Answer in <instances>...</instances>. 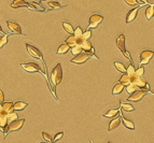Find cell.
<instances>
[{"label":"cell","instance_id":"cell-1","mask_svg":"<svg viewBox=\"0 0 154 143\" xmlns=\"http://www.w3.org/2000/svg\"><path fill=\"white\" fill-rule=\"evenodd\" d=\"M51 82H52L53 85H59L61 84V80H63V69H61V64H57L54 69L52 70V73H51Z\"/></svg>","mask_w":154,"mask_h":143},{"label":"cell","instance_id":"cell-2","mask_svg":"<svg viewBox=\"0 0 154 143\" xmlns=\"http://www.w3.org/2000/svg\"><path fill=\"white\" fill-rule=\"evenodd\" d=\"M132 83H134L139 89L146 90V91H150V87L149 84L147 83V81L142 77H138L135 74L134 77H132Z\"/></svg>","mask_w":154,"mask_h":143},{"label":"cell","instance_id":"cell-3","mask_svg":"<svg viewBox=\"0 0 154 143\" xmlns=\"http://www.w3.org/2000/svg\"><path fill=\"white\" fill-rule=\"evenodd\" d=\"M115 43H117V46H118V49L122 52V54H123L124 56H126V57L128 58V59L130 60V62H132V58H130V55L127 53V51H126V47H125V36H124L123 33H121V35L119 36Z\"/></svg>","mask_w":154,"mask_h":143},{"label":"cell","instance_id":"cell-4","mask_svg":"<svg viewBox=\"0 0 154 143\" xmlns=\"http://www.w3.org/2000/svg\"><path fill=\"white\" fill-rule=\"evenodd\" d=\"M154 56V52L152 49H144L142 51L140 54V66L143 65H148L150 60L153 58Z\"/></svg>","mask_w":154,"mask_h":143},{"label":"cell","instance_id":"cell-5","mask_svg":"<svg viewBox=\"0 0 154 143\" xmlns=\"http://www.w3.org/2000/svg\"><path fill=\"white\" fill-rule=\"evenodd\" d=\"M149 91H146V90L142 89H137L136 91H134L133 94H130L128 97H127V101H132V102H137L140 101L146 95H148Z\"/></svg>","mask_w":154,"mask_h":143},{"label":"cell","instance_id":"cell-6","mask_svg":"<svg viewBox=\"0 0 154 143\" xmlns=\"http://www.w3.org/2000/svg\"><path fill=\"white\" fill-rule=\"evenodd\" d=\"M20 67L27 71V72H30V73H36V72H42V69L41 67L38 64H35V62H27V64H20Z\"/></svg>","mask_w":154,"mask_h":143},{"label":"cell","instance_id":"cell-7","mask_svg":"<svg viewBox=\"0 0 154 143\" xmlns=\"http://www.w3.org/2000/svg\"><path fill=\"white\" fill-rule=\"evenodd\" d=\"M102 20H104V16H102L100 14H92L91 16H89V28H97L98 25H100L102 23Z\"/></svg>","mask_w":154,"mask_h":143},{"label":"cell","instance_id":"cell-8","mask_svg":"<svg viewBox=\"0 0 154 143\" xmlns=\"http://www.w3.org/2000/svg\"><path fill=\"white\" fill-rule=\"evenodd\" d=\"M92 57V55H89L87 53H81L77 55V56H74V57L70 60V62H72V64H77V65H82V64H84L86 61L89 60V58Z\"/></svg>","mask_w":154,"mask_h":143},{"label":"cell","instance_id":"cell-9","mask_svg":"<svg viewBox=\"0 0 154 143\" xmlns=\"http://www.w3.org/2000/svg\"><path fill=\"white\" fill-rule=\"evenodd\" d=\"M25 46H26L27 52H28V54L30 55V56H33V57H35V58H39V59H41V60H43V55H42V53H41L37 47L28 44V43H26Z\"/></svg>","mask_w":154,"mask_h":143},{"label":"cell","instance_id":"cell-10","mask_svg":"<svg viewBox=\"0 0 154 143\" xmlns=\"http://www.w3.org/2000/svg\"><path fill=\"white\" fill-rule=\"evenodd\" d=\"M25 123V119H16V121H13L9 124V130L10 131H17L20 130V128L23 127Z\"/></svg>","mask_w":154,"mask_h":143},{"label":"cell","instance_id":"cell-11","mask_svg":"<svg viewBox=\"0 0 154 143\" xmlns=\"http://www.w3.org/2000/svg\"><path fill=\"white\" fill-rule=\"evenodd\" d=\"M14 110V104L12 102H3L2 104H0V113L8 115L9 113L13 112Z\"/></svg>","mask_w":154,"mask_h":143},{"label":"cell","instance_id":"cell-12","mask_svg":"<svg viewBox=\"0 0 154 143\" xmlns=\"http://www.w3.org/2000/svg\"><path fill=\"white\" fill-rule=\"evenodd\" d=\"M7 25H8L9 29L11 30V33H15V35H22V28L17 23L12 22V20H7Z\"/></svg>","mask_w":154,"mask_h":143},{"label":"cell","instance_id":"cell-13","mask_svg":"<svg viewBox=\"0 0 154 143\" xmlns=\"http://www.w3.org/2000/svg\"><path fill=\"white\" fill-rule=\"evenodd\" d=\"M81 45H82V47H83V51H85L87 54L96 57V55H95V49H94V47L92 46V44H91V42H89V40L82 41Z\"/></svg>","mask_w":154,"mask_h":143},{"label":"cell","instance_id":"cell-14","mask_svg":"<svg viewBox=\"0 0 154 143\" xmlns=\"http://www.w3.org/2000/svg\"><path fill=\"white\" fill-rule=\"evenodd\" d=\"M138 11H139V8L136 7L135 9H132L129 12L127 13V15H126V20H125L126 24H129V23H132L133 20H135V18L137 17Z\"/></svg>","mask_w":154,"mask_h":143},{"label":"cell","instance_id":"cell-15","mask_svg":"<svg viewBox=\"0 0 154 143\" xmlns=\"http://www.w3.org/2000/svg\"><path fill=\"white\" fill-rule=\"evenodd\" d=\"M66 43H67L70 47H73V46H76L77 44L80 43V39L78 37H76L74 35H70V36L66 39Z\"/></svg>","mask_w":154,"mask_h":143},{"label":"cell","instance_id":"cell-16","mask_svg":"<svg viewBox=\"0 0 154 143\" xmlns=\"http://www.w3.org/2000/svg\"><path fill=\"white\" fill-rule=\"evenodd\" d=\"M119 114H120L119 109H109L107 112L104 113V116L108 117V119H114V117H118Z\"/></svg>","mask_w":154,"mask_h":143},{"label":"cell","instance_id":"cell-17","mask_svg":"<svg viewBox=\"0 0 154 143\" xmlns=\"http://www.w3.org/2000/svg\"><path fill=\"white\" fill-rule=\"evenodd\" d=\"M121 124V119L120 117H114L111 122L109 123V127H108V131H112L114 130L115 128H118Z\"/></svg>","mask_w":154,"mask_h":143},{"label":"cell","instance_id":"cell-18","mask_svg":"<svg viewBox=\"0 0 154 143\" xmlns=\"http://www.w3.org/2000/svg\"><path fill=\"white\" fill-rule=\"evenodd\" d=\"M124 87H125V86L123 85L122 83H120V82H117V83L114 84L113 88H112V95H120L122 91H123Z\"/></svg>","mask_w":154,"mask_h":143},{"label":"cell","instance_id":"cell-19","mask_svg":"<svg viewBox=\"0 0 154 143\" xmlns=\"http://www.w3.org/2000/svg\"><path fill=\"white\" fill-rule=\"evenodd\" d=\"M120 83H122L124 86H128L129 84H132V77H130L129 74L127 73H124L122 75L121 78H120Z\"/></svg>","mask_w":154,"mask_h":143},{"label":"cell","instance_id":"cell-20","mask_svg":"<svg viewBox=\"0 0 154 143\" xmlns=\"http://www.w3.org/2000/svg\"><path fill=\"white\" fill-rule=\"evenodd\" d=\"M69 49H70V46L65 42V43H63V44H61L58 46V49H57V51H56V54L57 55H63V54L67 53Z\"/></svg>","mask_w":154,"mask_h":143},{"label":"cell","instance_id":"cell-21","mask_svg":"<svg viewBox=\"0 0 154 143\" xmlns=\"http://www.w3.org/2000/svg\"><path fill=\"white\" fill-rule=\"evenodd\" d=\"M28 2H26L25 0H14L11 3V7L13 9H17L20 8V7H28Z\"/></svg>","mask_w":154,"mask_h":143},{"label":"cell","instance_id":"cell-22","mask_svg":"<svg viewBox=\"0 0 154 143\" xmlns=\"http://www.w3.org/2000/svg\"><path fill=\"white\" fill-rule=\"evenodd\" d=\"M8 117H7V115L3 114V113H0V127H1V130H3L4 128L8 125Z\"/></svg>","mask_w":154,"mask_h":143},{"label":"cell","instance_id":"cell-23","mask_svg":"<svg viewBox=\"0 0 154 143\" xmlns=\"http://www.w3.org/2000/svg\"><path fill=\"white\" fill-rule=\"evenodd\" d=\"M27 102H24V101H20V100H18V101L14 102V110L16 111H23L25 109V108H27Z\"/></svg>","mask_w":154,"mask_h":143},{"label":"cell","instance_id":"cell-24","mask_svg":"<svg viewBox=\"0 0 154 143\" xmlns=\"http://www.w3.org/2000/svg\"><path fill=\"white\" fill-rule=\"evenodd\" d=\"M122 122H123V124H124V126L126 127V128H128V129H130V130H134L135 129V124L130 119H125L124 116L122 117Z\"/></svg>","mask_w":154,"mask_h":143},{"label":"cell","instance_id":"cell-25","mask_svg":"<svg viewBox=\"0 0 154 143\" xmlns=\"http://www.w3.org/2000/svg\"><path fill=\"white\" fill-rule=\"evenodd\" d=\"M114 67L117 68L118 71L122 72L123 74L126 73V71H127V67H125V66L123 65L122 62H120V61H114Z\"/></svg>","mask_w":154,"mask_h":143},{"label":"cell","instance_id":"cell-26","mask_svg":"<svg viewBox=\"0 0 154 143\" xmlns=\"http://www.w3.org/2000/svg\"><path fill=\"white\" fill-rule=\"evenodd\" d=\"M154 15V5L153 4H151L149 5L146 10V16H147V20H151V18L153 17Z\"/></svg>","mask_w":154,"mask_h":143},{"label":"cell","instance_id":"cell-27","mask_svg":"<svg viewBox=\"0 0 154 143\" xmlns=\"http://www.w3.org/2000/svg\"><path fill=\"white\" fill-rule=\"evenodd\" d=\"M120 102H121L120 104H121V108L123 111H125V112H133V111H135L134 106H132L130 103H125V102H122V101Z\"/></svg>","mask_w":154,"mask_h":143},{"label":"cell","instance_id":"cell-28","mask_svg":"<svg viewBox=\"0 0 154 143\" xmlns=\"http://www.w3.org/2000/svg\"><path fill=\"white\" fill-rule=\"evenodd\" d=\"M63 27L65 29V31H67V33H70V35H73V33H74L72 25L70 24V23H68V22H63Z\"/></svg>","mask_w":154,"mask_h":143},{"label":"cell","instance_id":"cell-29","mask_svg":"<svg viewBox=\"0 0 154 143\" xmlns=\"http://www.w3.org/2000/svg\"><path fill=\"white\" fill-rule=\"evenodd\" d=\"M82 49H83V47H82V45L79 43V44H77L76 46L71 47V53H72V55L77 56V55H79V54L82 53Z\"/></svg>","mask_w":154,"mask_h":143},{"label":"cell","instance_id":"cell-30","mask_svg":"<svg viewBox=\"0 0 154 143\" xmlns=\"http://www.w3.org/2000/svg\"><path fill=\"white\" fill-rule=\"evenodd\" d=\"M91 37H92V31H91V29H87V30H86V31H84V33L82 35V37L80 38V44L82 43V41L89 40Z\"/></svg>","mask_w":154,"mask_h":143},{"label":"cell","instance_id":"cell-31","mask_svg":"<svg viewBox=\"0 0 154 143\" xmlns=\"http://www.w3.org/2000/svg\"><path fill=\"white\" fill-rule=\"evenodd\" d=\"M28 9H31V10H35V11H44V9L41 7L40 4L36 3V2H31V3L28 4Z\"/></svg>","mask_w":154,"mask_h":143},{"label":"cell","instance_id":"cell-32","mask_svg":"<svg viewBox=\"0 0 154 143\" xmlns=\"http://www.w3.org/2000/svg\"><path fill=\"white\" fill-rule=\"evenodd\" d=\"M126 73L129 74L130 77H134L135 73H136V69H135L134 65L130 62L129 65H128V67H127V71H126Z\"/></svg>","mask_w":154,"mask_h":143},{"label":"cell","instance_id":"cell-33","mask_svg":"<svg viewBox=\"0 0 154 143\" xmlns=\"http://www.w3.org/2000/svg\"><path fill=\"white\" fill-rule=\"evenodd\" d=\"M137 89H138V87L135 85L134 83H132V84H129L128 86H126V91H127L128 94H133V93L136 91Z\"/></svg>","mask_w":154,"mask_h":143},{"label":"cell","instance_id":"cell-34","mask_svg":"<svg viewBox=\"0 0 154 143\" xmlns=\"http://www.w3.org/2000/svg\"><path fill=\"white\" fill-rule=\"evenodd\" d=\"M7 117H8V121L10 123L13 122V121H16V119H18V116H17V114L13 111V112H11V113H9L8 115H7Z\"/></svg>","mask_w":154,"mask_h":143},{"label":"cell","instance_id":"cell-35","mask_svg":"<svg viewBox=\"0 0 154 143\" xmlns=\"http://www.w3.org/2000/svg\"><path fill=\"white\" fill-rule=\"evenodd\" d=\"M49 7L52 9H61L63 8V5L61 4H59L58 2H56V1H49Z\"/></svg>","mask_w":154,"mask_h":143},{"label":"cell","instance_id":"cell-36","mask_svg":"<svg viewBox=\"0 0 154 143\" xmlns=\"http://www.w3.org/2000/svg\"><path fill=\"white\" fill-rule=\"evenodd\" d=\"M83 30H82V28L81 27H80V26H78L77 28L74 29V33H73V35H74V36H76V37H78L79 38V39H80V38L82 37V35H83Z\"/></svg>","mask_w":154,"mask_h":143},{"label":"cell","instance_id":"cell-37","mask_svg":"<svg viewBox=\"0 0 154 143\" xmlns=\"http://www.w3.org/2000/svg\"><path fill=\"white\" fill-rule=\"evenodd\" d=\"M8 37H9V33H5L3 36H1V41H0V46L1 47L8 43Z\"/></svg>","mask_w":154,"mask_h":143},{"label":"cell","instance_id":"cell-38","mask_svg":"<svg viewBox=\"0 0 154 143\" xmlns=\"http://www.w3.org/2000/svg\"><path fill=\"white\" fill-rule=\"evenodd\" d=\"M143 73H144V68H143V66H140L138 69H136V75H138V77H142L143 75Z\"/></svg>","mask_w":154,"mask_h":143},{"label":"cell","instance_id":"cell-39","mask_svg":"<svg viewBox=\"0 0 154 143\" xmlns=\"http://www.w3.org/2000/svg\"><path fill=\"white\" fill-rule=\"evenodd\" d=\"M125 3H127L130 7H138V1L137 0H124Z\"/></svg>","mask_w":154,"mask_h":143},{"label":"cell","instance_id":"cell-40","mask_svg":"<svg viewBox=\"0 0 154 143\" xmlns=\"http://www.w3.org/2000/svg\"><path fill=\"white\" fill-rule=\"evenodd\" d=\"M42 137H43V139L46 141V142H52V141H54V140H52V137L49 135V134H46V132H42Z\"/></svg>","mask_w":154,"mask_h":143},{"label":"cell","instance_id":"cell-41","mask_svg":"<svg viewBox=\"0 0 154 143\" xmlns=\"http://www.w3.org/2000/svg\"><path fill=\"white\" fill-rule=\"evenodd\" d=\"M63 136H64V132H58V134H56L55 137H54V142H56V141H58V140H61V138H63Z\"/></svg>","mask_w":154,"mask_h":143},{"label":"cell","instance_id":"cell-42","mask_svg":"<svg viewBox=\"0 0 154 143\" xmlns=\"http://www.w3.org/2000/svg\"><path fill=\"white\" fill-rule=\"evenodd\" d=\"M3 102V93H2V90H0V104H2Z\"/></svg>","mask_w":154,"mask_h":143},{"label":"cell","instance_id":"cell-43","mask_svg":"<svg viewBox=\"0 0 154 143\" xmlns=\"http://www.w3.org/2000/svg\"><path fill=\"white\" fill-rule=\"evenodd\" d=\"M139 1H140V3L141 4H144V3H147V1H148V0H139Z\"/></svg>","mask_w":154,"mask_h":143},{"label":"cell","instance_id":"cell-44","mask_svg":"<svg viewBox=\"0 0 154 143\" xmlns=\"http://www.w3.org/2000/svg\"><path fill=\"white\" fill-rule=\"evenodd\" d=\"M41 143H50V142H41Z\"/></svg>","mask_w":154,"mask_h":143},{"label":"cell","instance_id":"cell-45","mask_svg":"<svg viewBox=\"0 0 154 143\" xmlns=\"http://www.w3.org/2000/svg\"><path fill=\"white\" fill-rule=\"evenodd\" d=\"M41 1H46V0H41Z\"/></svg>","mask_w":154,"mask_h":143},{"label":"cell","instance_id":"cell-46","mask_svg":"<svg viewBox=\"0 0 154 143\" xmlns=\"http://www.w3.org/2000/svg\"><path fill=\"white\" fill-rule=\"evenodd\" d=\"M108 143H111V142H108Z\"/></svg>","mask_w":154,"mask_h":143}]
</instances>
